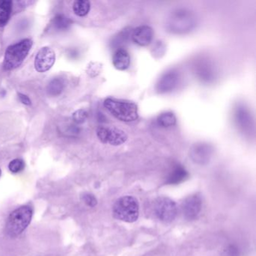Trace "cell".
<instances>
[{"label": "cell", "mask_w": 256, "mask_h": 256, "mask_svg": "<svg viewBox=\"0 0 256 256\" xmlns=\"http://www.w3.org/2000/svg\"><path fill=\"white\" fill-rule=\"evenodd\" d=\"M196 25V16L192 11L186 8H177L168 14L165 27L171 33L183 35L193 30Z\"/></svg>", "instance_id": "1"}, {"label": "cell", "mask_w": 256, "mask_h": 256, "mask_svg": "<svg viewBox=\"0 0 256 256\" xmlns=\"http://www.w3.org/2000/svg\"><path fill=\"white\" fill-rule=\"evenodd\" d=\"M104 106L115 118L122 122H134L138 119V109L134 102L107 98L105 100Z\"/></svg>", "instance_id": "2"}, {"label": "cell", "mask_w": 256, "mask_h": 256, "mask_svg": "<svg viewBox=\"0 0 256 256\" xmlns=\"http://www.w3.org/2000/svg\"><path fill=\"white\" fill-rule=\"evenodd\" d=\"M113 214L117 220L128 223H134L139 217L138 201L134 197H121L114 204Z\"/></svg>", "instance_id": "3"}, {"label": "cell", "mask_w": 256, "mask_h": 256, "mask_svg": "<svg viewBox=\"0 0 256 256\" xmlns=\"http://www.w3.org/2000/svg\"><path fill=\"white\" fill-rule=\"evenodd\" d=\"M32 209L29 206H21L11 213L6 222V232L9 236L17 237L30 223Z\"/></svg>", "instance_id": "4"}, {"label": "cell", "mask_w": 256, "mask_h": 256, "mask_svg": "<svg viewBox=\"0 0 256 256\" xmlns=\"http://www.w3.org/2000/svg\"><path fill=\"white\" fill-rule=\"evenodd\" d=\"M32 45V41L29 38H26L17 44L9 46L5 51L4 69L12 70L20 66L29 54Z\"/></svg>", "instance_id": "5"}, {"label": "cell", "mask_w": 256, "mask_h": 256, "mask_svg": "<svg viewBox=\"0 0 256 256\" xmlns=\"http://www.w3.org/2000/svg\"><path fill=\"white\" fill-rule=\"evenodd\" d=\"M153 211L156 218L163 223H171L177 215V204L166 197H160L156 200Z\"/></svg>", "instance_id": "6"}, {"label": "cell", "mask_w": 256, "mask_h": 256, "mask_svg": "<svg viewBox=\"0 0 256 256\" xmlns=\"http://www.w3.org/2000/svg\"><path fill=\"white\" fill-rule=\"evenodd\" d=\"M97 137L101 142L113 146H120L127 141V133L116 127H99L96 131Z\"/></svg>", "instance_id": "7"}, {"label": "cell", "mask_w": 256, "mask_h": 256, "mask_svg": "<svg viewBox=\"0 0 256 256\" xmlns=\"http://www.w3.org/2000/svg\"><path fill=\"white\" fill-rule=\"evenodd\" d=\"M214 148L211 144L204 142L195 143L191 147L189 156L195 163L205 165L209 162L212 157Z\"/></svg>", "instance_id": "8"}, {"label": "cell", "mask_w": 256, "mask_h": 256, "mask_svg": "<svg viewBox=\"0 0 256 256\" xmlns=\"http://www.w3.org/2000/svg\"><path fill=\"white\" fill-rule=\"evenodd\" d=\"M55 60V53L53 49L49 47H42L35 56V70L41 73L47 72L54 66Z\"/></svg>", "instance_id": "9"}, {"label": "cell", "mask_w": 256, "mask_h": 256, "mask_svg": "<svg viewBox=\"0 0 256 256\" xmlns=\"http://www.w3.org/2000/svg\"><path fill=\"white\" fill-rule=\"evenodd\" d=\"M202 201L199 195H193L186 198L182 204V211L183 216L187 220H192L196 218L201 212Z\"/></svg>", "instance_id": "10"}, {"label": "cell", "mask_w": 256, "mask_h": 256, "mask_svg": "<svg viewBox=\"0 0 256 256\" xmlns=\"http://www.w3.org/2000/svg\"><path fill=\"white\" fill-rule=\"evenodd\" d=\"M154 32L150 26L147 25L138 26L132 31L131 39L137 45L145 47L152 42Z\"/></svg>", "instance_id": "11"}, {"label": "cell", "mask_w": 256, "mask_h": 256, "mask_svg": "<svg viewBox=\"0 0 256 256\" xmlns=\"http://www.w3.org/2000/svg\"><path fill=\"white\" fill-rule=\"evenodd\" d=\"M179 75L175 71H170L164 74L158 81L156 90L159 93H167L172 91L178 84Z\"/></svg>", "instance_id": "12"}, {"label": "cell", "mask_w": 256, "mask_h": 256, "mask_svg": "<svg viewBox=\"0 0 256 256\" xmlns=\"http://www.w3.org/2000/svg\"><path fill=\"white\" fill-rule=\"evenodd\" d=\"M129 54L125 49H118L114 54L113 65L118 70L124 71L128 69L130 66Z\"/></svg>", "instance_id": "13"}, {"label": "cell", "mask_w": 256, "mask_h": 256, "mask_svg": "<svg viewBox=\"0 0 256 256\" xmlns=\"http://www.w3.org/2000/svg\"><path fill=\"white\" fill-rule=\"evenodd\" d=\"M235 116H236V121L240 128H242L244 131L250 129V127H251L250 113L244 107L239 108L237 110Z\"/></svg>", "instance_id": "14"}, {"label": "cell", "mask_w": 256, "mask_h": 256, "mask_svg": "<svg viewBox=\"0 0 256 256\" xmlns=\"http://www.w3.org/2000/svg\"><path fill=\"white\" fill-rule=\"evenodd\" d=\"M12 10V2L8 0L0 1V26H5L8 23Z\"/></svg>", "instance_id": "15"}, {"label": "cell", "mask_w": 256, "mask_h": 256, "mask_svg": "<svg viewBox=\"0 0 256 256\" xmlns=\"http://www.w3.org/2000/svg\"><path fill=\"white\" fill-rule=\"evenodd\" d=\"M188 177V172L184 168L181 166H177L174 168L169 177L167 183L168 184H178Z\"/></svg>", "instance_id": "16"}, {"label": "cell", "mask_w": 256, "mask_h": 256, "mask_svg": "<svg viewBox=\"0 0 256 256\" xmlns=\"http://www.w3.org/2000/svg\"><path fill=\"white\" fill-rule=\"evenodd\" d=\"M65 82L62 78H54L47 85V93L52 96H58L64 90Z\"/></svg>", "instance_id": "17"}, {"label": "cell", "mask_w": 256, "mask_h": 256, "mask_svg": "<svg viewBox=\"0 0 256 256\" xmlns=\"http://www.w3.org/2000/svg\"><path fill=\"white\" fill-rule=\"evenodd\" d=\"M90 10V2L87 0H78L73 4V11L76 15L84 17Z\"/></svg>", "instance_id": "18"}, {"label": "cell", "mask_w": 256, "mask_h": 256, "mask_svg": "<svg viewBox=\"0 0 256 256\" xmlns=\"http://www.w3.org/2000/svg\"><path fill=\"white\" fill-rule=\"evenodd\" d=\"M157 122L161 127L168 128L175 125L177 123V118L171 112H165L158 117Z\"/></svg>", "instance_id": "19"}, {"label": "cell", "mask_w": 256, "mask_h": 256, "mask_svg": "<svg viewBox=\"0 0 256 256\" xmlns=\"http://www.w3.org/2000/svg\"><path fill=\"white\" fill-rule=\"evenodd\" d=\"M198 76L201 79L205 80V81H209L210 80L213 79L214 78V71L212 68L208 63L200 65L198 69Z\"/></svg>", "instance_id": "20"}, {"label": "cell", "mask_w": 256, "mask_h": 256, "mask_svg": "<svg viewBox=\"0 0 256 256\" xmlns=\"http://www.w3.org/2000/svg\"><path fill=\"white\" fill-rule=\"evenodd\" d=\"M71 23L72 21L63 14H58L54 19V26L60 30V29L63 30V29H68L70 26Z\"/></svg>", "instance_id": "21"}, {"label": "cell", "mask_w": 256, "mask_h": 256, "mask_svg": "<svg viewBox=\"0 0 256 256\" xmlns=\"http://www.w3.org/2000/svg\"><path fill=\"white\" fill-rule=\"evenodd\" d=\"M24 162L20 159H14V160L11 161L9 165H8V168H9L10 171L14 173V174L20 172V171L24 169Z\"/></svg>", "instance_id": "22"}, {"label": "cell", "mask_w": 256, "mask_h": 256, "mask_svg": "<svg viewBox=\"0 0 256 256\" xmlns=\"http://www.w3.org/2000/svg\"><path fill=\"white\" fill-rule=\"evenodd\" d=\"M87 118H88V114L83 109L77 111L72 115V119H73L74 122L77 124H84Z\"/></svg>", "instance_id": "23"}, {"label": "cell", "mask_w": 256, "mask_h": 256, "mask_svg": "<svg viewBox=\"0 0 256 256\" xmlns=\"http://www.w3.org/2000/svg\"><path fill=\"white\" fill-rule=\"evenodd\" d=\"M82 200L84 201V203H86L87 205L91 207V208H93V207L96 206V204H97V199H96V197L92 195V194H84L82 196Z\"/></svg>", "instance_id": "24"}, {"label": "cell", "mask_w": 256, "mask_h": 256, "mask_svg": "<svg viewBox=\"0 0 256 256\" xmlns=\"http://www.w3.org/2000/svg\"><path fill=\"white\" fill-rule=\"evenodd\" d=\"M18 96L19 98H20V102H21L23 104L26 105V106H29V105H31L30 99H29V97L26 96V95L22 94V93H19Z\"/></svg>", "instance_id": "25"}, {"label": "cell", "mask_w": 256, "mask_h": 256, "mask_svg": "<svg viewBox=\"0 0 256 256\" xmlns=\"http://www.w3.org/2000/svg\"><path fill=\"white\" fill-rule=\"evenodd\" d=\"M1 174H2V171L0 169V176H1Z\"/></svg>", "instance_id": "26"}]
</instances>
